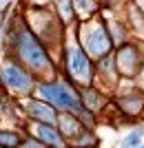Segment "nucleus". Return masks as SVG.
<instances>
[{
  "label": "nucleus",
  "mask_w": 144,
  "mask_h": 148,
  "mask_svg": "<svg viewBox=\"0 0 144 148\" xmlns=\"http://www.w3.org/2000/svg\"><path fill=\"white\" fill-rule=\"evenodd\" d=\"M44 146H47V144L40 142V139H38V142L36 139H25V142H22V148H44Z\"/></svg>",
  "instance_id": "13"
},
{
  "label": "nucleus",
  "mask_w": 144,
  "mask_h": 148,
  "mask_svg": "<svg viewBox=\"0 0 144 148\" xmlns=\"http://www.w3.org/2000/svg\"><path fill=\"white\" fill-rule=\"evenodd\" d=\"M75 9H80L82 13L93 11V0H75Z\"/></svg>",
  "instance_id": "11"
},
{
  "label": "nucleus",
  "mask_w": 144,
  "mask_h": 148,
  "mask_svg": "<svg viewBox=\"0 0 144 148\" xmlns=\"http://www.w3.org/2000/svg\"><path fill=\"white\" fill-rule=\"evenodd\" d=\"M78 126V119L73 117H64L62 122H60V128L67 133V135H80V128H75Z\"/></svg>",
  "instance_id": "9"
},
{
  "label": "nucleus",
  "mask_w": 144,
  "mask_h": 148,
  "mask_svg": "<svg viewBox=\"0 0 144 148\" xmlns=\"http://www.w3.org/2000/svg\"><path fill=\"white\" fill-rule=\"evenodd\" d=\"M84 44H87V49L93 53V56H102V53H107L109 49V40L107 36H104V31L100 29V27H95V29H91L84 36Z\"/></svg>",
  "instance_id": "4"
},
{
  "label": "nucleus",
  "mask_w": 144,
  "mask_h": 148,
  "mask_svg": "<svg viewBox=\"0 0 144 148\" xmlns=\"http://www.w3.org/2000/svg\"><path fill=\"white\" fill-rule=\"evenodd\" d=\"M69 71L73 77H80L82 82L91 80V64H89L87 56L82 53L80 49H69Z\"/></svg>",
  "instance_id": "3"
},
{
  "label": "nucleus",
  "mask_w": 144,
  "mask_h": 148,
  "mask_svg": "<svg viewBox=\"0 0 144 148\" xmlns=\"http://www.w3.org/2000/svg\"><path fill=\"white\" fill-rule=\"evenodd\" d=\"M120 66H122V71H126V73L135 69V49L124 47V49L120 51Z\"/></svg>",
  "instance_id": "8"
},
{
  "label": "nucleus",
  "mask_w": 144,
  "mask_h": 148,
  "mask_svg": "<svg viewBox=\"0 0 144 148\" xmlns=\"http://www.w3.org/2000/svg\"><path fill=\"white\" fill-rule=\"evenodd\" d=\"M27 111H29L31 117L40 119V122H44V124H53L56 122V111H53L51 106L42 104V102H31V104L27 106Z\"/></svg>",
  "instance_id": "7"
},
{
  "label": "nucleus",
  "mask_w": 144,
  "mask_h": 148,
  "mask_svg": "<svg viewBox=\"0 0 144 148\" xmlns=\"http://www.w3.org/2000/svg\"><path fill=\"white\" fill-rule=\"evenodd\" d=\"M18 51H20V56H22V60L31 69H44L47 62H49L47 56H44V51H42V44L36 40V36H33L31 31H22L20 33Z\"/></svg>",
  "instance_id": "2"
},
{
  "label": "nucleus",
  "mask_w": 144,
  "mask_h": 148,
  "mask_svg": "<svg viewBox=\"0 0 144 148\" xmlns=\"http://www.w3.org/2000/svg\"><path fill=\"white\" fill-rule=\"evenodd\" d=\"M122 106H124V108H131V111H138L140 108V99H133V102H122Z\"/></svg>",
  "instance_id": "14"
},
{
  "label": "nucleus",
  "mask_w": 144,
  "mask_h": 148,
  "mask_svg": "<svg viewBox=\"0 0 144 148\" xmlns=\"http://www.w3.org/2000/svg\"><path fill=\"white\" fill-rule=\"evenodd\" d=\"M0 144L2 148H18L20 139L16 137V133H0Z\"/></svg>",
  "instance_id": "10"
},
{
  "label": "nucleus",
  "mask_w": 144,
  "mask_h": 148,
  "mask_svg": "<svg viewBox=\"0 0 144 148\" xmlns=\"http://www.w3.org/2000/svg\"><path fill=\"white\" fill-rule=\"evenodd\" d=\"M38 139L49 144V146H53V148H64V142H62V137H60V133L51 124H40L38 126Z\"/></svg>",
  "instance_id": "6"
},
{
  "label": "nucleus",
  "mask_w": 144,
  "mask_h": 148,
  "mask_svg": "<svg viewBox=\"0 0 144 148\" xmlns=\"http://www.w3.org/2000/svg\"><path fill=\"white\" fill-rule=\"evenodd\" d=\"M2 77H5V82L9 86L18 88V91H25V88L31 86V80H29L18 66H7L5 71H2Z\"/></svg>",
  "instance_id": "5"
},
{
  "label": "nucleus",
  "mask_w": 144,
  "mask_h": 148,
  "mask_svg": "<svg viewBox=\"0 0 144 148\" xmlns=\"http://www.w3.org/2000/svg\"><path fill=\"white\" fill-rule=\"evenodd\" d=\"M40 95H42L47 102H51L53 106L62 108V111H73L80 113L84 122L91 124V117H89V111L82 106V102L75 97V93L71 91L64 82H56V84H40Z\"/></svg>",
  "instance_id": "1"
},
{
  "label": "nucleus",
  "mask_w": 144,
  "mask_h": 148,
  "mask_svg": "<svg viewBox=\"0 0 144 148\" xmlns=\"http://www.w3.org/2000/svg\"><path fill=\"white\" fill-rule=\"evenodd\" d=\"M138 142H140V133H133V135H129L122 144H124V148H135Z\"/></svg>",
  "instance_id": "12"
}]
</instances>
